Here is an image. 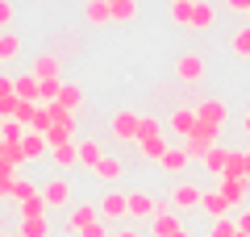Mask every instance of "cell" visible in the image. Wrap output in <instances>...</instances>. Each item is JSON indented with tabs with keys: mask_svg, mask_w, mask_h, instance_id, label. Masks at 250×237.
<instances>
[{
	"mask_svg": "<svg viewBox=\"0 0 250 237\" xmlns=\"http://www.w3.org/2000/svg\"><path fill=\"white\" fill-rule=\"evenodd\" d=\"M217 138H221V129H213V125H200V121H196V129L188 133L179 146L188 150V158H200V162H205V154H213V150H217Z\"/></svg>",
	"mask_w": 250,
	"mask_h": 237,
	"instance_id": "6da1fadb",
	"label": "cell"
},
{
	"mask_svg": "<svg viewBox=\"0 0 250 237\" xmlns=\"http://www.w3.org/2000/svg\"><path fill=\"white\" fill-rule=\"evenodd\" d=\"M138 125H142V113L117 108L113 121H108V133H113V141H121V146H138Z\"/></svg>",
	"mask_w": 250,
	"mask_h": 237,
	"instance_id": "7a4b0ae2",
	"label": "cell"
},
{
	"mask_svg": "<svg viewBox=\"0 0 250 237\" xmlns=\"http://www.w3.org/2000/svg\"><path fill=\"white\" fill-rule=\"evenodd\" d=\"M205 75H208V67H205V59H200L196 50H188V54H179V59H175V79H179V83L196 88Z\"/></svg>",
	"mask_w": 250,
	"mask_h": 237,
	"instance_id": "3957f363",
	"label": "cell"
},
{
	"mask_svg": "<svg viewBox=\"0 0 250 237\" xmlns=\"http://www.w3.org/2000/svg\"><path fill=\"white\" fill-rule=\"evenodd\" d=\"M71 196H75V187H71V179H67V175H54V179H46V183H42L46 208H62V212H67Z\"/></svg>",
	"mask_w": 250,
	"mask_h": 237,
	"instance_id": "277c9868",
	"label": "cell"
},
{
	"mask_svg": "<svg viewBox=\"0 0 250 237\" xmlns=\"http://www.w3.org/2000/svg\"><path fill=\"white\" fill-rule=\"evenodd\" d=\"M196 121L200 125H213V129H225V121H229V104H225L221 96H205L196 104Z\"/></svg>",
	"mask_w": 250,
	"mask_h": 237,
	"instance_id": "5b68a950",
	"label": "cell"
},
{
	"mask_svg": "<svg viewBox=\"0 0 250 237\" xmlns=\"http://www.w3.org/2000/svg\"><path fill=\"white\" fill-rule=\"evenodd\" d=\"M92 220H100V200H83V204H75V208L67 212V220H62V225H67V233L80 237L83 229L92 225Z\"/></svg>",
	"mask_w": 250,
	"mask_h": 237,
	"instance_id": "8992f818",
	"label": "cell"
},
{
	"mask_svg": "<svg viewBox=\"0 0 250 237\" xmlns=\"http://www.w3.org/2000/svg\"><path fill=\"white\" fill-rule=\"evenodd\" d=\"M125 204H129V217H134V220H150L154 212L163 208V204L154 200L150 192H142V187H134V192H125Z\"/></svg>",
	"mask_w": 250,
	"mask_h": 237,
	"instance_id": "52a82bcc",
	"label": "cell"
},
{
	"mask_svg": "<svg viewBox=\"0 0 250 237\" xmlns=\"http://www.w3.org/2000/svg\"><path fill=\"white\" fill-rule=\"evenodd\" d=\"M179 229H184V220H179V212L171 208V204H163V208L150 217V237H175Z\"/></svg>",
	"mask_w": 250,
	"mask_h": 237,
	"instance_id": "ba28073f",
	"label": "cell"
},
{
	"mask_svg": "<svg viewBox=\"0 0 250 237\" xmlns=\"http://www.w3.org/2000/svg\"><path fill=\"white\" fill-rule=\"evenodd\" d=\"M200 196H205V192H200L196 183H175L171 196H167V204L175 212H192V208H200Z\"/></svg>",
	"mask_w": 250,
	"mask_h": 237,
	"instance_id": "9c48e42d",
	"label": "cell"
},
{
	"mask_svg": "<svg viewBox=\"0 0 250 237\" xmlns=\"http://www.w3.org/2000/svg\"><path fill=\"white\" fill-rule=\"evenodd\" d=\"M29 71L38 75V83H42V79H62V59L54 50H42V54H34Z\"/></svg>",
	"mask_w": 250,
	"mask_h": 237,
	"instance_id": "30bf717a",
	"label": "cell"
},
{
	"mask_svg": "<svg viewBox=\"0 0 250 237\" xmlns=\"http://www.w3.org/2000/svg\"><path fill=\"white\" fill-rule=\"evenodd\" d=\"M188 162H192V158H188L184 146H167V154L159 158V171H163L167 179H179V175L188 171Z\"/></svg>",
	"mask_w": 250,
	"mask_h": 237,
	"instance_id": "8fae6325",
	"label": "cell"
},
{
	"mask_svg": "<svg viewBox=\"0 0 250 237\" xmlns=\"http://www.w3.org/2000/svg\"><path fill=\"white\" fill-rule=\"evenodd\" d=\"M100 217H104V220H121V217H129V204H125V192L108 187V192L100 196Z\"/></svg>",
	"mask_w": 250,
	"mask_h": 237,
	"instance_id": "7c38bea8",
	"label": "cell"
},
{
	"mask_svg": "<svg viewBox=\"0 0 250 237\" xmlns=\"http://www.w3.org/2000/svg\"><path fill=\"white\" fill-rule=\"evenodd\" d=\"M200 208H205L213 220H225V217H233V204L221 196V187H213V192H205V196H200Z\"/></svg>",
	"mask_w": 250,
	"mask_h": 237,
	"instance_id": "4fadbf2b",
	"label": "cell"
},
{
	"mask_svg": "<svg viewBox=\"0 0 250 237\" xmlns=\"http://www.w3.org/2000/svg\"><path fill=\"white\" fill-rule=\"evenodd\" d=\"M167 125H171V133H175V138H188V133L196 129V104H184V108H175V113L167 117Z\"/></svg>",
	"mask_w": 250,
	"mask_h": 237,
	"instance_id": "5bb4252c",
	"label": "cell"
},
{
	"mask_svg": "<svg viewBox=\"0 0 250 237\" xmlns=\"http://www.w3.org/2000/svg\"><path fill=\"white\" fill-rule=\"evenodd\" d=\"M221 196L233 204V208H238V204H246V200H250V179H233V175H225V179H221Z\"/></svg>",
	"mask_w": 250,
	"mask_h": 237,
	"instance_id": "9a60e30c",
	"label": "cell"
},
{
	"mask_svg": "<svg viewBox=\"0 0 250 237\" xmlns=\"http://www.w3.org/2000/svg\"><path fill=\"white\" fill-rule=\"evenodd\" d=\"M121 175H125V162H121V158H113V154H104L96 162V171H92V179H100V183H117Z\"/></svg>",
	"mask_w": 250,
	"mask_h": 237,
	"instance_id": "2e32d148",
	"label": "cell"
},
{
	"mask_svg": "<svg viewBox=\"0 0 250 237\" xmlns=\"http://www.w3.org/2000/svg\"><path fill=\"white\" fill-rule=\"evenodd\" d=\"M213 25H217V4L213 0H196V4H192V29L205 34V29H213Z\"/></svg>",
	"mask_w": 250,
	"mask_h": 237,
	"instance_id": "e0dca14e",
	"label": "cell"
},
{
	"mask_svg": "<svg viewBox=\"0 0 250 237\" xmlns=\"http://www.w3.org/2000/svg\"><path fill=\"white\" fill-rule=\"evenodd\" d=\"M54 104H62L67 113H80V108H83V88H80V83H71V79H62L59 100H54Z\"/></svg>",
	"mask_w": 250,
	"mask_h": 237,
	"instance_id": "ac0fdd59",
	"label": "cell"
},
{
	"mask_svg": "<svg viewBox=\"0 0 250 237\" xmlns=\"http://www.w3.org/2000/svg\"><path fill=\"white\" fill-rule=\"evenodd\" d=\"M75 146H80V167H83V171H96V162L104 158L100 141H96V138H83V141H75Z\"/></svg>",
	"mask_w": 250,
	"mask_h": 237,
	"instance_id": "d6986e66",
	"label": "cell"
},
{
	"mask_svg": "<svg viewBox=\"0 0 250 237\" xmlns=\"http://www.w3.org/2000/svg\"><path fill=\"white\" fill-rule=\"evenodd\" d=\"M50 158H54V167H59V171H71V167H80V146H75V141H67V146H54Z\"/></svg>",
	"mask_w": 250,
	"mask_h": 237,
	"instance_id": "ffe728a7",
	"label": "cell"
},
{
	"mask_svg": "<svg viewBox=\"0 0 250 237\" xmlns=\"http://www.w3.org/2000/svg\"><path fill=\"white\" fill-rule=\"evenodd\" d=\"M192 4H196V0H171V9H167L171 25H179V29H192Z\"/></svg>",
	"mask_w": 250,
	"mask_h": 237,
	"instance_id": "44dd1931",
	"label": "cell"
},
{
	"mask_svg": "<svg viewBox=\"0 0 250 237\" xmlns=\"http://www.w3.org/2000/svg\"><path fill=\"white\" fill-rule=\"evenodd\" d=\"M83 17H88V25H108L113 21V9H108V0H88L83 4Z\"/></svg>",
	"mask_w": 250,
	"mask_h": 237,
	"instance_id": "7402d4cb",
	"label": "cell"
},
{
	"mask_svg": "<svg viewBox=\"0 0 250 237\" xmlns=\"http://www.w3.org/2000/svg\"><path fill=\"white\" fill-rule=\"evenodd\" d=\"M21 150H25V158H29V162H38V158H46V150H50V146H46V138H42V133H34V129H29L25 138H21Z\"/></svg>",
	"mask_w": 250,
	"mask_h": 237,
	"instance_id": "603a6c76",
	"label": "cell"
},
{
	"mask_svg": "<svg viewBox=\"0 0 250 237\" xmlns=\"http://www.w3.org/2000/svg\"><path fill=\"white\" fill-rule=\"evenodd\" d=\"M17 54H21V34L4 29V34H0V67H4V62H13Z\"/></svg>",
	"mask_w": 250,
	"mask_h": 237,
	"instance_id": "cb8c5ba5",
	"label": "cell"
},
{
	"mask_svg": "<svg viewBox=\"0 0 250 237\" xmlns=\"http://www.w3.org/2000/svg\"><path fill=\"white\" fill-rule=\"evenodd\" d=\"M225 167H229V150H225V146H217L213 154H205V171H208V175L221 179V175H225Z\"/></svg>",
	"mask_w": 250,
	"mask_h": 237,
	"instance_id": "d4e9b609",
	"label": "cell"
},
{
	"mask_svg": "<svg viewBox=\"0 0 250 237\" xmlns=\"http://www.w3.org/2000/svg\"><path fill=\"white\" fill-rule=\"evenodd\" d=\"M167 146H171L167 138H150V141H138V154H142L146 162H159V158L167 154Z\"/></svg>",
	"mask_w": 250,
	"mask_h": 237,
	"instance_id": "484cf974",
	"label": "cell"
},
{
	"mask_svg": "<svg viewBox=\"0 0 250 237\" xmlns=\"http://www.w3.org/2000/svg\"><path fill=\"white\" fill-rule=\"evenodd\" d=\"M17 237H50V220H46V217H29V220H21Z\"/></svg>",
	"mask_w": 250,
	"mask_h": 237,
	"instance_id": "4316f807",
	"label": "cell"
},
{
	"mask_svg": "<svg viewBox=\"0 0 250 237\" xmlns=\"http://www.w3.org/2000/svg\"><path fill=\"white\" fill-rule=\"evenodd\" d=\"M17 167L13 162H0V200H13V187H17Z\"/></svg>",
	"mask_w": 250,
	"mask_h": 237,
	"instance_id": "83f0119b",
	"label": "cell"
},
{
	"mask_svg": "<svg viewBox=\"0 0 250 237\" xmlns=\"http://www.w3.org/2000/svg\"><path fill=\"white\" fill-rule=\"evenodd\" d=\"M17 212H21V220H29V217H46V212H50V208H46L42 192H38V196H29L25 204H17Z\"/></svg>",
	"mask_w": 250,
	"mask_h": 237,
	"instance_id": "f1b7e54d",
	"label": "cell"
},
{
	"mask_svg": "<svg viewBox=\"0 0 250 237\" xmlns=\"http://www.w3.org/2000/svg\"><path fill=\"white\" fill-rule=\"evenodd\" d=\"M17 96H21V100H34V104H38V75H34V71L17 75Z\"/></svg>",
	"mask_w": 250,
	"mask_h": 237,
	"instance_id": "f546056e",
	"label": "cell"
},
{
	"mask_svg": "<svg viewBox=\"0 0 250 237\" xmlns=\"http://www.w3.org/2000/svg\"><path fill=\"white\" fill-rule=\"evenodd\" d=\"M59 88H62V79H42L38 83V104H54L59 100Z\"/></svg>",
	"mask_w": 250,
	"mask_h": 237,
	"instance_id": "4dcf8cb0",
	"label": "cell"
},
{
	"mask_svg": "<svg viewBox=\"0 0 250 237\" xmlns=\"http://www.w3.org/2000/svg\"><path fill=\"white\" fill-rule=\"evenodd\" d=\"M113 21H134L138 17V0H113Z\"/></svg>",
	"mask_w": 250,
	"mask_h": 237,
	"instance_id": "1f68e13d",
	"label": "cell"
},
{
	"mask_svg": "<svg viewBox=\"0 0 250 237\" xmlns=\"http://www.w3.org/2000/svg\"><path fill=\"white\" fill-rule=\"evenodd\" d=\"M42 138H46V146L54 150V146H67V141H75V133H71V129H62V125H50Z\"/></svg>",
	"mask_w": 250,
	"mask_h": 237,
	"instance_id": "d6a6232c",
	"label": "cell"
},
{
	"mask_svg": "<svg viewBox=\"0 0 250 237\" xmlns=\"http://www.w3.org/2000/svg\"><path fill=\"white\" fill-rule=\"evenodd\" d=\"M150 138H163V121L159 117H142V125H138V141H150Z\"/></svg>",
	"mask_w": 250,
	"mask_h": 237,
	"instance_id": "836d02e7",
	"label": "cell"
},
{
	"mask_svg": "<svg viewBox=\"0 0 250 237\" xmlns=\"http://www.w3.org/2000/svg\"><path fill=\"white\" fill-rule=\"evenodd\" d=\"M229 46H233V54H242V59H250V25H242V29H233V38H229Z\"/></svg>",
	"mask_w": 250,
	"mask_h": 237,
	"instance_id": "e575fe53",
	"label": "cell"
},
{
	"mask_svg": "<svg viewBox=\"0 0 250 237\" xmlns=\"http://www.w3.org/2000/svg\"><path fill=\"white\" fill-rule=\"evenodd\" d=\"M25 125H21V121H0V141H21V138H25Z\"/></svg>",
	"mask_w": 250,
	"mask_h": 237,
	"instance_id": "d590c367",
	"label": "cell"
},
{
	"mask_svg": "<svg viewBox=\"0 0 250 237\" xmlns=\"http://www.w3.org/2000/svg\"><path fill=\"white\" fill-rule=\"evenodd\" d=\"M38 192H42V187H34L29 179H17V187H13V200H9V204H25L29 196H38Z\"/></svg>",
	"mask_w": 250,
	"mask_h": 237,
	"instance_id": "8d00e7d4",
	"label": "cell"
},
{
	"mask_svg": "<svg viewBox=\"0 0 250 237\" xmlns=\"http://www.w3.org/2000/svg\"><path fill=\"white\" fill-rule=\"evenodd\" d=\"M208 237H238V220H233V217H225V220H213Z\"/></svg>",
	"mask_w": 250,
	"mask_h": 237,
	"instance_id": "74e56055",
	"label": "cell"
},
{
	"mask_svg": "<svg viewBox=\"0 0 250 237\" xmlns=\"http://www.w3.org/2000/svg\"><path fill=\"white\" fill-rule=\"evenodd\" d=\"M4 158H9L13 167H25V162H29L25 150H21V141H4Z\"/></svg>",
	"mask_w": 250,
	"mask_h": 237,
	"instance_id": "f35d334b",
	"label": "cell"
},
{
	"mask_svg": "<svg viewBox=\"0 0 250 237\" xmlns=\"http://www.w3.org/2000/svg\"><path fill=\"white\" fill-rule=\"evenodd\" d=\"M34 113H38L34 100H21V104H17V117H13V121H21V125L29 129V125H34Z\"/></svg>",
	"mask_w": 250,
	"mask_h": 237,
	"instance_id": "ab89813d",
	"label": "cell"
},
{
	"mask_svg": "<svg viewBox=\"0 0 250 237\" xmlns=\"http://www.w3.org/2000/svg\"><path fill=\"white\" fill-rule=\"evenodd\" d=\"M50 108H46V104H38V113H34V125H29V129H34V133H46V129H50Z\"/></svg>",
	"mask_w": 250,
	"mask_h": 237,
	"instance_id": "60d3db41",
	"label": "cell"
},
{
	"mask_svg": "<svg viewBox=\"0 0 250 237\" xmlns=\"http://www.w3.org/2000/svg\"><path fill=\"white\" fill-rule=\"evenodd\" d=\"M80 237H113V229H108V220L104 217H100V220H92V225L88 229H83V233Z\"/></svg>",
	"mask_w": 250,
	"mask_h": 237,
	"instance_id": "b9f144b4",
	"label": "cell"
},
{
	"mask_svg": "<svg viewBox=\"0 0 250 237\" xmlns=\"http://www.w3.org/2000/svg\"><path fill=\"white\" fill-rule=\"evenodd\" d=\"M17 104H21V96H4L0 100V121H13V117H17Z\"/></svg>",
	"mask_w": 250,
	"mask_h": 237,
	"instance_id": "7bdbcfd3",
	"label": "cell"
},
{
	"mask_svg": "<svg viewBox=\"0 0 250 237\" xmlns=\"http://www.w3.org/2000/svg\"><path fill=\"white\" fill-rule=\"evenodd\" d=\"M4 96H17V75H9V71H0V100Z\"/></svg>",
	"mask_w": 250,
	"mask_h": 237,
	"instance_id": "ee69618b",
	"label": "cell"
},
{
	"mask_svg": "<svg viewBox=\"0 0 250 237\" xmlns=\"http://www.w3.org/2000/svg\"><path fill=\"white\" fill-rule=\"evenodd\" d=\"M13 0H0V34H4V29H13Z\"/></svg>",
	"mask_w": 250,
	"mask_h": 237,
	"instance_id": "f6af8a7d",
	"label": "cell"
},
{
	"mask_svg": "<svg viewBox=\"0 0 250 237\" xmlns=\"http://www.w3.org/2000/svg\"><path fill=\"white\" fill-rule=\"evenodd\" d=\"M221 4L229 13H246V17H250V0H221Z\"/></svg>",
	"mask_w": 250,
	"mask_h": 237,
	"instance_id": "bcb514c9",
	"label": "cell"
},
{
	"mask_svg": "<svg viewBox=\"0 0 250 237\" xmlns=\"http://www.w3.org/2000/svg\"><path fill=\"white\" fill-rule=\"evenodd\" d=\"M238 229H242V233H250V208L238 212Z\"/></svg>",
	"mask_w": 250,
	"mask_h": 237,
	"instance_id": "7dc6e473",
	"label": "cell"
},
{
	"mask_svg": "<svg viewBox=\"0 0 250 237\" xmlns=\"http://www.w3.org/2000/svg\"><path fill=\"white\" fill-rule=\"evenodd\" d=\"M242 179H250V150H242Z\"/></svg>",
	"mask_w": 250,
	"mask_h": 237,
	"instance_id": "c3c4849f",
	"label": "cell"
},
{
	"mask_svg": "<svg viewBox=\"0 0 250 237\" xmlns=\"http://www.w3.org/2000/svg\"><path fill=\"white\" fill-rule=\"evenodd\" d=\"M113 237H142V233H138V229H117Z\"/></svg>",
	"mask_w": 250,
	"mask_h": 237,
	"instance_id": "681fc988",
	"label": "cell"
},
{
	"mask_svg": "<svg viewBox=\"0 0 250 237\" xmlns=\"http://www.w3.org/2000/svg\"><path fill=\"white\" fill-rule=\"evenodd\" d=\"M242 129H246V133H250V113H246V117H242Z\"/></svg>",
	"mask_w": 250,
	"mask_h": 237,
	"instance_id": "f907efd6",
	"label": "cell"
},
{
	"mask_svg": "<svg viewBox=\"0 0 250 237\" xmlns=\"http://www.w3.org/2000/svg\"><path fill=\"white\" fill-rule=\"evenodd\" d=\"M175 237H192V229H188V225H184V229H179V233H175Z\"/></svg>",
	"mask_w": 250,
	"mask_h": 237,
	"instance_id": "816d5d0a",
	"label": "cell"
},
{
	"mask_svg": "<svg viewBox=\"0 0 250 237\" xmlns=\"http://www.w3.org/2000/svg\"><path fill=\"white\" fill-rule=\"evenodd\" d=\"M0 162H9V158H4V141H0Z\"/></svg>",
	"mask_w": 250,
	"mask_h": 237,
	"instance_id": "f5cc1de1",
	"label": "cell"
},
{
	"mask_svg": "<svg viewBox=\"0 0 250 237\" xmlns=\"http://www.w3.org/2000/svg\"><path fill=\"white\" fill-rule=\"evenodd\" d=\"M238 237H250V233H242V229H238Z\"/></svg>",
	"mask_w": 250,
	"mask_h": 237,
	"instance_id": "db71d44e",
	"label": "cell"
},
{
	"mask_svg": "<svg viewBox=\"0 0 250 237\" xmlns=\"http://www.w3.org/2000/svg\"><path fill=\"white\" fill-rule=\"evenodd\" d=\"M108 4H113V0H108Z\"/></svg>",
	"mask_w": 250,
	"mask_h": 237,
	"instance_id": "11a10c76",
	"label": "cell"
}]
</instances>
